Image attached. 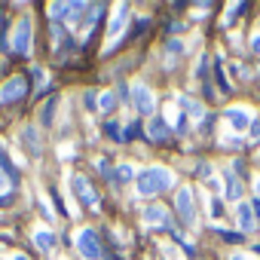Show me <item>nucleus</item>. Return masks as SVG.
<instances>
[{
    "mask_svg": "<svg viewBox=\"0 0 260 260\" xmlns=\"http://www.w3.org/2000/svg\"><path fill=\"white\" fill-rule=\"evenodd\" d=\"M169 184H172V175H169L166 169H147V172L138 175V193H141V196H156V193H162Z\"/></svg>",
    "mask_w": 260,
    "mask_h": 260,
    "instance_id": "nucleus-1",
    "label": "nucleus"
},
{
    "mask_svg": "<svg viewBox=\"0 0 260 260\" xmlns=\"http://www.w3.org/2000/svg\"><path fill=\"white\" fill-rule=\"evenodd\" d=\"M77 251L86 257V260H101V242H98V233L95 230H83L77 236Z\"/></svg>",
    "mask_w": 260,
    "mask_h": 260,
    "instance_id": "nucleus-2",
    "label": "nucleus"
},
{
    "mask_svg": "<svg viewBox=\"0 0 260 260\" xmlns=\"http://www.w3.org/2000/svg\"><path fill=\"white\" fill-rule=\"evenodd\" d=\"M25 95H28V77H22V74L10 77V80L4 83V89H0V101H4V104L19 101V98H25Z\"/></svg>",
    "mask_w": 260,
    "mask_h": 260,
    "instance_id": "nucleus-3",
    "label": "nucleus"
},
{
    "mask_svg": "<svg viewBox=\"0 0 260 260\" xmlns=\"http://www.w3.org/2000/svg\"><path fill=\"white\" fill-rule=\"evenodd\" d=\"M71 184H74V193H77V199H80L83 205H89V208H95V205H98V193L92 190V184H89V178H86V175H74V178H71Z\"/></svg>",
    "mask_w": 260,
    "mask_h": 260,
    "instance_id": "nucleus-4",
    "label": "nucleus"
},
{
    "mask_svg": "<svg viewBox=\"0 0 260 260\" xmlns=\"http://www.w3.org/2000/svg\"><path fill=\"white\" fill-rule=\"evenodd\" d=\"M13 49L19 55H28L31 52V19H22L13 31Z\"/></svg>",
    "mask_w": 260,
    "mask_h": 260,
    "instance_id": "nucleus-5",
    "label": "nucleus"
},
{
    "mask_svg": "<svg viewBox=\"0 0 260 260\" xmlns=\"http://www.w3.org/2000/svg\"><path fill=\"white\" fill-rule=\"evenodd\" d=\"M147 138H150L153 144H162V141L172 138V132H169V125H166L162 116H150V122H147Z\"/></svg>",
    "mask_w": 260,
    "mask_h": 260,
    "instance_id": "nucleus-6",
    "label": "nucleus"
},
{
    "mask_svg": "<svg viewBox=\"0 0 260 260\" xmlns=\"http://www.w3.org/2000/svg\"><path fill=\"white\" fill-rule=\"evenodd\" d=\"M178 217H181L187 226H190V223H193V217H196V214H193V193H190L187 187L178 193Z\"/></svg>",
    "mask_w": 260,
    "mask_h": 260,
    "instance_id": "nucleus-7",
    "label": "nucleus"
},
{
    "mask_svg": "<svg viewBox=\"0 0 260 260\" xmlns=\"http://www.w3.org/2000/svg\"><path fill=\"white\" fill-rule=\"evenodd\" d=\"M132 101H135V110H138V113H153V95H150L147 86H135Z\"/></svg>",
    "mask_w": 260,
    "mask_h": 260,
    "instance_id": "nucleus-8",
    "label": "nucleus"
},
{
    "mask_svg": "<svg viewBox=\"0 0 260 260\" xmlns=\"http://www.w3.org/2000/svg\"><path fill=\"white\" fill-rule=\"evenodd\" d=\"M83 4H52V19H77V13H83Z\"/></svg>",
    "mask_w": 260,
    "mask_h": 260,
    "instance_id": "nucleus-9",
    "label": "nucleus"
},
{
    "mask_svg": "<svg viewBox=\"0 0 260 260\" xmlns=\"http://www.w3.org/2000/svg\"><path fill=\"white\" fill-rule=\"evenodd\" d=\"M226 119H230V125L233 128H251V119H248V113L245 110H226Z\"/></svg>",
    "mask_w": 260,
    "mask_h": 260,
    "instance_id": "nucleus-10",
    "label": "nucleus"
},
{
    "mask_svg": "<svg viewBox=\"0 0 260 260\" xmlns=\"http://www.w3.org/2000/svg\"><path fill=\"white\" fill-rule=\"evenodd\" d=\"M162 52H166V61H169V68H175V61H178V55L184 52V43H181V40H169Z\"/></svg>",
    "mask_w": 260,
    "mask_h": 260,
    "instance_id": "nucleus-11",
    "label": "nucleus"
},
{
    "mask_svg": "<svg viewBox=\"0 0 260 260\" xmlns=\"http://www.w3.org/2000/svg\"><path fill=\"white\" fill-rule=\"evenodd\" d=\"M144 220H147V223H159V226H169V217H166V211H162L159 205H150V208L144 211Z\"/></svg>",
    "mask_w": 260,
    "mask_h": 260,
    "instance_id": "nucleus-12",
    "label": "nucleus"
},
{
    "mask_svg": "<svg viewBox=\"0 0 260 260\" xmlns=\"http://www.w3.org/2000/svg\"><path fill=\"white\" fill-rule=\"evenodd\" d=\"M55 104H58V98L52 95V98H49V101L40 107V122H43V125H52V116H55Z\"/></svg>",
    "mask_w": 260,
    "mask_h": 260,
    "instance_id": "nucleus-13",
    "label": "nucleus"
},
{
    "mask_svg": "<svg viewBox=\"0 0 260 260\" xmlns=\"http://www.w3.org/2000/svg\"><path fill=\"white\" fill-rule=\"evenodd\" d=\"M34 242H37V248H40V251H52V245H55V236H52L49 230H37Z\"/></svg>",
    "mask_w": 260,
    "mask_h": 260,
    "instance_id": "nucleus-14",
    "label": "nucleus"
},
{
    "mask_svg": "<svg viewBox=\"0 0 260 260\" xmlns=\"http://www.w3.org/2000/svg\"><path fill=\"white\" fill-rule=\"evenodd\" d=\"M22 141H25V147L37 156L40 153V141H37V128H25V132H22Z\"/></svg>",
    "mask_w": 260,
    "mask_h": 260,
    "instance_id": "nucleus-15",
    "label": "nucleus"
},
{
    "mask_svg": "<svg viewBox=\"0 0 260 260\" xmlns=\"http://www.w3.org/2000/svg\"><path fill=\"white\" fill-rule=\"evenodd\" d=\"M242 196V187H239V178L233 172H226V199H239Z\"/></svg>",
    "mask_w": 260,
    "mask_h": 260,
    "instance_id": "nucleus-16",
    "label": "nucleus"
},
{
    "mask_svg": "<svg viewBox=\"0 0 260 260\" xmlns=\"http://www.w3.org/2000/svg\"><path fill=\"white\" fill-rule=\"evenodd\" d=\"M239 223H242V230H251L254 226V211H251V205H239Z\"/></svg>",
    "mask_w": 260,
    "mask_h": 260,
    "instance_id": "nucleus-17",
    "label": "nucleus"
},
{
    "mask_svg": "<svg viewBox=\"0 0 260 260\" xmlns=\"http://www.w3.org/2000/svg\"><path fill=\"white\" fill-rule=\"evenodd\" d=\"M181 107H184V113H190V116H199V113H202V104L193 101V98H187V95L181 98Z\"/></svg>",
    "mask_w": 260,
    "mask_h": 260,
    "instance_id": "nucleus-18",
    "label": "nucleus"
},
{
    "mask_svg": "<svg viewBox=\"0 0 260 260\" xmlns=\"http://www.w3.org/2000/svg\"><path fill=\"white\" fill-rule=\"evenodd\" d=\"M113 181H119V184H125V181H132V166H119V169L113 172Z\"/></svg>",
    "mask_w": 260,
    "mask_h": 260,
    "instance_id": "nucleus-19",
    "label": "nucleus"
},
{
    "mask_svg": "<svg viewBox=\"0 0 260 260\" xmlns=\"http://www.w3.org/2000/svg\"><path fill=\"white\" fill-rule=\"evenodd\" d=\"M138 132H141V125H138V122H128V125H125V132H122V141H135Z\"/></svg>",
    "mask_w": 260,
    "mask_h": 260,
    "instance_id": "nucleus-20",
    "label": "nucleus"
},
{
    "mask_svg": "<svg viewBox=\"0 0 260 260\" xmlns=\"http://www.w3.org/2000/svg\"><path fill=\"white\" fill-rule=\"evenodd\" d=\"M104 132H107L113 141H122V132H119V125H116V122H104Z\"/></svg>",
    "mask_w": 260,
    "mask_h": 260,
    "instance_id": "nucleus-21",
    "label": "nucleus"
},
{
    "mask_svg": "<svg viewBox=\"0 0 260 260\" xmlns=\"http://www.w3.org/2000/svg\"><path fill=\"white\" fill-rule=\"evenodd\" d=\"M113 104H116V95L113 92H104L101 95V110H113Z\"/></svg>",
    "mask_w": 260,
    "mask_h": 260,
    "instance_id": "nucleus-22",
    "label": "nucleus"
},
{
    "mask_svg": "<svg viewBox=\"0 0 260 260\" xmlns=\"http://www.w3.org/2000/svg\"><path fill=\"white\" fill-rule=\"evenodd\" d=\"M122 22H125V7H122V10H119V16H116V19L110 22V34H116V31L122 28Z\"/></svg>",
    "mask_w": 260,
    "mask_h": 260,
    "instance_id": "nucleus-23",
    "label": "nucleus"
},
{
    "mask_svg": "<svg viewBox=\"0 0 260 260\" xmlns=\"http://www.w3.org/2000/svg\"><path fill=\"white\" fill-rule=\"evenodd\" d=\"M214 74H217V86H220L223 92H230V83L223 80V74H220V64H214Z\"/></svg>",
    "mask_w": 260,
    "mask_h": 260,
    "instance_id": "nucleus-24",
    "label": "nucleus"
},
{
    "mask_svg": "<svg viewBox=\"0 0 260 260\" xmlns=\"http://www.w3.org/2000/svg\"><path fill=\"white\" fill-rule=\"evenodd\" d=\"M220 236H223V242H242L245 236H239V233H230V230H220Z\"/></svg>",
    "mask_w": 260,
    "mask_h": 260,
    "instance_id": "nucleus-25",
    "label": "nucleus"
},
{
    "mask_svg": "<svg viewBox=\"0 0 260 260\" xmlns=\"http://www.w3.org/2000/svg\"><path fill=\"white\" fill-rule=\"evenodd\" d=\"M83 104H86L89 110H95V92H92V89H89V92L83 95Z\"/></svg>",
    "mask_w": 260,
    "mask_h": 260,
    "instance_id": "nucleus-26",
    "label": "nucleus"
},
{
    "mask_svg": "<svg viewBox=\"0 0 260 260\" xmlns=\"http://www.w3.org/2000/svg\"><path fill=\"white\" fill-rule=\"evenodd\" d=\"M98 169H101V175H104V178H110V181H113V172H110L107 159H101V162H98Z\"/></svg>",
    "mask_w": 260,
    "mask_h": 260,
    "instance_id": "nucleus-27",
    "label": "nucleus"
},
{
    "mask_svg": "<svg viewBox=\"0 0 260 260\" xmlns=\"http://www.w3.org/2000/svg\"><path fill=\"white\" fill-rule=\"evenodd\" d=\"M10 184H13V181H10L7 175H0V193H7V190H10Z\"/></svg>",
    "mask_w": 260,
    "mask_h": 260,
    "instance_id": "nucleus-28",
    "label": "nucleus"
},
{
    "mask_svg": "<svg viewBox=\"0 0 260 260\" xmlns=\"http://www.w3.org/2000/svg\"><path fill=\"white\" fill-rule=\"evenodd\" d=\"M211 214H214V217H220V214H223V211H220V202H217V199L211 202Z\"/></svg>",
    "mask_w": 260,
    "mask_h": 260,
    "instance_id": "nucleus-29",
    "label": "nucleus"
},
{
    "mask_svg": "<svg viewBox=\"0 0 260 260\" xmlns=\"http://www.w3.org/2000/svg\"><path fill=\"white\" fill-rule=\"evenodd\" d=\"M251 211H254V217L260 220V199H254V202H251Z\"/></svg>",
    "mask_w": 260,
    "mask_h": 260,
    "instance_id": "nucleus-30",
    "label": "nucleus"
},
{
    "mask_svg": "<svg viewBox=\"0 0 260 260\" xmlns=\"http://www.w3.org/2000/svg\"><path fill=\"white\" fill-rule=\"evenodd\" d=\"M251 135H254V138H260V122H251Z\"/></svg>",
    "mask_w": 260,
    "mask_h": 260,
    "instance_id": "nucleus-31",
    "label": "nucleus"
},
{
    "mask_svg": "<svg viewBox=\"0 0 260 260\" xmlns=\"http://www.w3.org/2000/svg\"><path fill=\"white\" fill-rule=\"evenodd\" d=\"M251 49H254V52L260 55V37H254V43H251Z\"/></svg>",
    "mask_w": 260,
    "mask_h": 260,
    "instance_id": "nucleus-32",
    "label": "nucleus"
},
{
    "mask_svg": "<svg viewBox=\"0 0 260 260\" xmlns=\"http://www.w3.org/2000/svg\"><path fill=\"white\" fill-rule=\"evenodd\" d=\"M230 260H245V257H242V254H236V257H230Z\"/></svg>",
    "mask_w": 260,
    "mask_h": 260,
    "instance_id": "nucleus-33",
    "label": "nucleus"
},
{
    "mask_svg": "<svg viewBox=\"0 0 260 260\" xmlns=\"http://www.w3.org/2000/svg\"><path fill=\"white\" fill-rule=\"evenodd\" d=\"M13 260H28V257H25V254H19V257H13Z\"/></svg>",
    "mask_w": 260,
    "mask_h": 260,
    "instance_id": "nucleus-34",
    "label": "nucleus"
},
{
    "mask_svg": "<svg viewBox=\"0 0 260 260\" xmlns=\"http://www.w3.org/2000/svg\"><path fill=\"white\" fill-rule=\"evenodd\" d=\"M257 199H260V181H257Z\"/></svg>",
    "mask_w": 260,
    "mask_h": 260,
    "instance_id": "nucleus-35",
    "label": "nucleus"
},
{
    "mask_svg": "<svg viewBox=\"0 0 260 260\" xmlns=\"http://www.w3.org/2000/svg\"><path fill=\"white\" fill-rule=\"evenodd\" d=\"M254 254H257V257H260V245H257V248H254Z\"/></svg>",
    "mask_w": 260,
    "mask_h": 260,
    "instance_id": "nucleus-36",
    "label": "nucleus"
},
{
    "mask_svg": "<svg viewBox=\"0 0 260 260\" xmlns=\"http://www.w3.org/2000/svg\"><path fill=\"white\" fill-rule=\"evenodd\" d=\"M107 260H119V257H116V254H113V257H107Z\"/></svg>",
    "mask_w": 260,
    "mask_h": 260,
    "instance_id": "nucleus-37",
    "label": "nucleus"
}]
</instances>
